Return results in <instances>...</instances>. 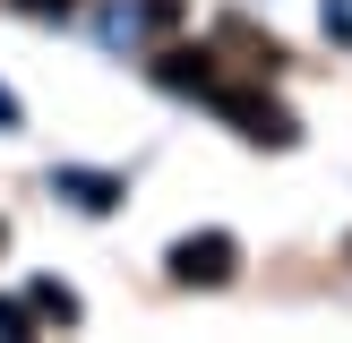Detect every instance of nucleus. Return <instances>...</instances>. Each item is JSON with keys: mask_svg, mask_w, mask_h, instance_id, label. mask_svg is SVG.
<instances>
[{"mask_svg": "<svg viewBox=\"0 0 352 343\" xmlns=\"http://www.w3.org/2000/svg\"><path fill=\"white\" fill-rule=\"evenodd\" d=\"M26 300H34V318H52V326H78V292H69V283H34Z\"/></svg>", "mask_w": 352, "mask_h": 343, "instance_id": "nucleus-5", "label": "nucleus"}, {"mask_svg": "<svg viewBox=\"0 0 352 343\" xmlns=\"http://www.w3.org/2000/svg\"><path fill=\"white\" fill-rule=\"evenodd\" d=\"M17 9H26V17H69L78 0H17Z\"/></svg>", "mask_w": 352, "mask_h": 343, "instance_id": "nucleus-8", "label": "nucleus"}, {"mask_svg": "<svg viewBox=\"0 0 352 343\" xmlns=\"http://www.w3.org/2000/svg\"><path fill=\"white\" fill-rule=\"evenodd\" d=\"M327 34H336V43H352V0H327Z\"/></svg>", "mask_w": 352, "mask_h": 343, "instance_id": "nucleus-7", "label": "nucleus"}, {"mask_svg": "<svg viewBox=\"0 0 352 343\" xmlns=\"http://www.w3.org/2000/svg\"><path fill=\"white\" fill-rule=\"evenodd\" d=\"M0 249H9V223H0Z\"/></svg>", "mask_w": 352, "mask_h": 343, "instance_id": "nucleus-10", "label": "nucleus"}, {"mask_svg": "<svg viewBox=\"0 0 352 343\" xmlns=\"http://www.w3.org/2000/svg\"><path fill=\"white\" fill-rule=\"evenodd\" d=\"M52 189H60L69 206H86V215H112V206H120V180H112V172H78V163H60V172H52Z\"/></svg>", "mask_w": 352, "mask_h": 343, "instance_id": "nucleus-3", "label": "nucleus"}, {"mask_svg": "<svg viewBox=\"0 0 352 343\" xmlns=\"http://www.w3.org/2000/svg\"><path fill=\"white\" fill-rule=\"evenodd\" d=\"M0 129H17V95H9V86H0Z\"/></svg>", "mask_w": 352, "mask_h": 343, "instance_id": "nucleus-9", "label": "nucleus"}, {"mask_svg": "<svg viewBox=\"0 0 352 343\" xmlns=\"http://www.w3.org/2000/svg\"><path fill=\"white\" fill-rule=\"evenodd\" d=\"M0 335L26 343V335H34V300H9V292H0Z\"/></svg>", "mask_w": 352, "mask_h": 343, "instance_id": "nucleus-6", "label": "nucleus"}, {"mask_svg": "<svg viewBox=\"0 0 352 343\" xmlns=\"http://www.w3.org/2000/svg\"><path fill=\"white\" fill-rule=\"evenodd\" d=\"M181 26V0H146V9H112L103 17V34L112 43H138V34H172Z\"/></svg>", "mask_w": 352, "mask_h": 343, "instance_id": "nucleus-4", "label": "nucleus"}, {"mask_svg": "<svg viewBox=\"0 0 352 343\" xmlns=\"http://www.w3.org/2000/svg\"><path fill=\"white\" fill-rule=\"evenodd\" d=\"M172 283H232V266H241V240L232 232H189V240H172Z\"/></svg>", "mask_w": 352, "mask_h": 343, "instance_id": "nucleus-2", "label": "nucleus"}, {"mask_svg": "<svg viewBox=\"0 0 352 343\" xmlns=\"http://www.w3.org/2000/svg\"><path fill=\"white\" fill-rule=\"evenodd\" d=\"M206 103H215L223 120H241V137H258V146H292V137H301V129H292V112H284V103L250 95V86H232V78H215V86H206Z\"/></svg>", "mask_w": 352, "mask_h": 343, "instance_id": "nucleus-1", "label": "nucleus"}]
</instances>
